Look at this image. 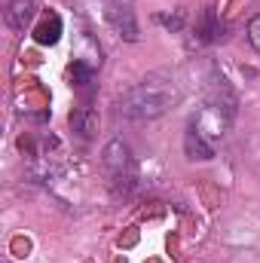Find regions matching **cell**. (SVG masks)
Listing matches in <instances>:
<instances>
[{
	"label": "cell",
	"mask_w": 260,
	"mask_h": 263,
	"mask_svg": "<svg viewBox=\"0 0 260 263\" xmlns=\"http://www.w3.org/2000/svg\"><path fill=\"white\" fill-rule=\"evenodd\" d=\"M59 37H62V18H59L55 12H49V15L37 25L34 40H37L40 46H52V43H59Z\"/></svg>",
	"instance_id": "6"
},
{
	"label": "cell",
	"mask_w": 260,
	"mask_h": 263,
	"mask_svg": "<svg viewBox=\"0 0 260 263\" xmlns=\"http://www.w3.org/2000/svg\"><path fill=\"white\" fill-rule=\"evenodd\" d=\"M37 15V3L34 0H9L6 6V25L12 31H25Z\"/></svg>",
	"instance_id": "4"
},
{
	"label": "cell",
	"mask_w": 260,
	"mask_h": 263,
	"mask_svg": "<svg viewBox=\"0 0 260 263\" xmlns=\"http://www.w3.org/2000/svg\"><path fill=\"white\" fill-rule=\"evenodd\" d=\"M196 31L202 34V40H217V37H220V25H217V15H214V9H211V6L202 12V22H199V28H196Z\"/></svg>",
	"instance_id": "8"
},
{
	"label": "cell",
	"mask_w": 260,
	"mask_h": 263,
	"mask_svg": "<svg viewBox=\"0 0 260 263\" xmlns=\"http://www.w3.org/2000/svg\"><path fill=\"white\" fill-rule=\"evenodd\" d=\"M184 150H187V156H190V159H199V162H205V159H211V156H214L211 141L196 129V126H190L187 135H184Z\"/></svg>",
	"instance_id": "5"
},
{
	"label": "cell",
	"mask_w": 260,
	"mask_h": 263,
	"mask_svg": "<svg viewBox=\"0 0 260 263\" xmlns=\"http://www.w3.org/2000/svg\"><path fill=\"white\" fill-rule=\"evenodd\" d=\"M104 172H107V178H110V184L117 187V190H129L132 184H135V178H138V168H135V156H132L129 144L123 141V138H114V141H107V147H104Z\"/></svg>",
	"instance_id": "2"
},
{
	"label": "cell",
	"mask_w": 260,
	"mask_h": 263,
	"mask_svg": "<svg viewBox=\"0 0 260 263\" xmlns=\"http://www.w3.org/2000/svg\"><path fill=\"white\" fill-rule=\"evenodd\" d=\"M248 40H251V46L260 52V15H254V18L248 22Z\"/></svg>",
	"instance_id": "10"
},
{
	"label": "cell",
	"mask_w": 260,
	"mask_h": 263,
	"mask_svg": "<svg viewBox=\"0 0 260 263\" xmlns=\"http://www.w3.org/2000/svg\"><path fill=\"white\" fill-rule=\"evenodd\" d=\"M70 126L80 132L83 138H92L95 129H98V114H95L92 107H77V110L70 114Z\"/></svg>",
	"instance_id": "7"
},
{
	"label": "cell",
	"mask_w": 260,
	"mask_h": 263,
	"mask_svg": "<svg viewBox=\"0 0 260 263\" xmlns=\"http://www.w3.org/2000/svg\"><path fill=\"white\" fill-rule=\"evenodd\" d=\"M70 77H73V83H77V86H86V83H92L95 70L86 65V62H73V67H70Z\"/></svg>",
	"instance_id": "9"
},
{
	"label": "cell",
	"mask_w": 260,
	"mask_h": 263,
	"mask_svg": "<svg viewBox=\"0 0 260 263\" xmlns=\"http://www.w3.org/2000/svg\"><path fill=\"white\" fill-rule=\"evenodd\" d=\"M107 22L120 31V37H126L129 43L138 40V22H135V9L132 0H107Z\"/></svg>",
	"instance_id": "3"
},
{
	"label": "cell",
	"mask_w": 260,
	"mask_h": 263,
	"mask_svg": "<svg viewBox=\"0 0 260 263\" xmlns=\"http://www.w3.org/2000/svg\"><path fill=\"white\" fill-rule=\"evenodd\" d=\"M175 101H178L175 80L165 77V73H150L147 80L132 86L129 92L117 101V114L126 117V120H135V123H147V120L162 117Z\"/></svg>",
	"instance_id": "1"
}]
</instances>
